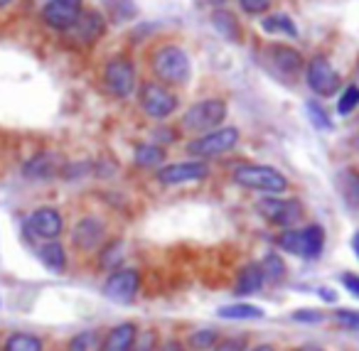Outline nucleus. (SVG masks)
<instances>
[{"instance_id":"f257e3e1","label":"nucleus","mask_w":359,"mask_h":351,"mask_svg":"<svg viewBox=\"0 0 359 351\" xmlns=\"http://www.w3.org/2000/svg\"><path fill=\"white\" fill-rule=\"evenodd\" d=\"M150 69L163 86H185L192 74L190 57L177 45L158 47L150 57Z\"/></svg>"},{"instance_id":"f03ea898","label":"nucleus","mask_w":359,"mask_h":351,"mask_svg":"<svg viewBox=\"0 0 359 351\" xmlns=\"http://www.w3.org/2000/svg\"><path fill=\"white\" fill-rule=\"evenodd\" d=\"M234 182L244 189H254V192H266V194H280L288 189V179L278 172L276 167L269 165H239L234 170Z\"/></svg>"},{"instance_id":"7ed1b4c3","label":"nucleus","mask_w":359,"mask_h":351,"mask_svg":"<svg viewBox=\"0 0 359 351\" xmlns=\"http://www.w3.org/2000/svg\"><path fill=\"white\" fill-rule=\"evenodd\" d=\"M226 118V101L222 99H205L192 104L190 109L182 116V128L187 133H210V130H217Z\"/></svg>"},{"instance_id":"20e7f679","label":"nucleus","mask_w":359,"mask_h":351,"mask_svg":"<svg viewBox=\"0 0 359 351\" xmlns=\"http://www.w3.org/2000/svg\"><path fill=\"white\" fill-rule=\"evenodd\" d=\"M138 104L148 118L165 121L177 111V96L158 81H145L138 89Z\"/></svg>"},{"instance_id":"39448f33","label":"nucleus","mask_w":359,"mask_h":351,"mask_svg":"<svg viewBox=\"0 0 359 351\" xmlns=\"http://www.w3.org/2000/svg\"><path fill=\"white\" fill-rule=\"evenodd\" d=\"M256 209H259V214L266 221L283 228V231L285 228H293L305 214L303 202H298V199H278V197L261 199V202L256 204Z\"/></svg>"},{"instance_id":"423d86ee","label":"nucleus","mask_w":359,"mask_h":351,"mask_svg":"<svg viewBox=\"0 0 359 351\" xmlns=\"http://www.w3.org/2000/svg\"><path fill=\"white\" fill-rule=\"evenodd\" d=\"M104 81H106V89H109L111 96L116 99H128L130 94L135 91V67L128 57H114L109 60L104 69Z\"/></svg>"},{"instance_id":"0eeeda50","label":"nucleus","mask_w":359,"mask_h":351,"mask_svg":"<svg viewBox=\"0 0 359 351\" xmlns=\"http://www.w3.org/2000/svg\"><path fill=\"white\" fill-rule=\"evenodd\" d=\"M239 143V130L236 128H217V130H210V133L200 135L197 140H192L187 145L190 155L195 158H217V155H224L229 150L236 148Z\"/></svg>"},{"instance_id":"6e6552de","label":"nucleus","mask_w":359,"mask_h":351,"mask_svg":"<svg viewBox=\"0 0 359 351\" xmlns=\"http://www.w3.org/2000/svg\"><path fill=\"white\" fill-rule=\"evenodd\" d=\"M305 81L308 86L315 91L318 96L327 99V96H334L339 91V74L332 64H330L327 57L318 55L308 62V69H305Z\"/></svg>"},{"instance_id":"1a4fd4ad","label":"nucleus","mask_w":359,"mask_h":351,"mask_svg":"<svg viewBox=\"0 0 359 351\" xmlns=\"http://www.w3.org/2000/svg\"><path fill=\"white\" fill-rule=\"evenodd\" d=\"M140 290V273L135 268H118L109 275L104 285V295L118 305H130Z\"/></svg>"},{"instance_id":"9d476101","label":"nucleus","mask_w":359,"mask_h":351,"mask_svg":"<svg viewBox=\"0 0 359 351\" xmlns=\"http://www.w3.org/2000/svg\"><path fill=\"white\" fill-rule=\"evenodd\" d=\"M106 32V18L101 15L99 11H81V15L76 18L74 25L67 30V37H69L74 45L79 47H89L94 42H99Z\"/></svg>"},{"instance_id":"9b49d317","label":"nucleus","mask_w":359,"mask_h":351,"mask_svg":"<svg viewBox=\"0 0 359 351\" xmlns=\"http://www.w3.org/2000/svg\"><path fill=\"white\" fill-rule=\"evenodd\" d=\"M62 228H65L62 214L52 207L35 209L25 221V231L30 233L32 238H42V241H57Z\"/></svg>"},{"instance_id":"f8f14e48","label":"nucleus","mask_w":359,"mask_h":351,"mask_svg":"<svg viewBox=\"0 0 359 351\" xmlns=\"http://www.w3.org/2000/svg\"><path fill=\"white\" fill-rule=\"evenodd\" d=\"M81 0H50L42 8V20L45 25H50L52 30L67 32L76 22V18L81 15Z\"/></svg>"},{"instance_id":"ddd939ff","label":"nucleus","mask_w":359,"mask_h":351,"mask_svg":"<svg viewBox=\"0 0 359 351\" xmlns=\"http://www.w3.org/2000/svg\"><path fill=\"white\" fill-rule=\"evenodd\" d=\"M210 174V167H207L202 160H190V163H172L165 165V167L158 170V182L160 184H185V182H197V179H205Z\"/></svg>"},{"instance_id":"4468645a","label":"nucleus","mask_w":359,"mask_h":351,"mask_svg":"<svg viewBox=\"0 0 359 351\" xmlns=\"http://www.w3.org/2000/svg\"><path fill=\"white\" fill-rule=\"evenodd\" d=\"M106 236V223L96 216H84L72 231V241L79 251H94Z\"/></svg>"},{"instance_id":"2eb2a0df","label":"nucleus","mask_w":359,"mask_h":351,"mask_svg":"<svg viewBox=\"0 0 359 351\" xmlns=\"http://www.w3.org/2000/svg\"><path fill=\"white\" fill-rule=\"evenodd\" d=\"M266 55H269L271 64L280 71V74H300L303 71V55L298 50L288 45H269L266 47Z\"/></svg>"},{"instance_id":"dca6fc26","label":"nucleus","mask_w":359,"mask_h":351,"mask_svg":"<svg viewBox=\"0 0 359 351\" xmlns=\"http://www.w3.org/2000/svg\"><path fill=\"white\" fill-rule=\"evenodd\" d=\"M135 341H138V326L133 322H123L104 336L101 351H133Z\"/></svg>"},{"instance_id":"f3484780","label":"nucleus","mask_w":359,"mask_h":351,"mask_svg":"<svg viewBox=\"0 0 359 351\" xmlns=\"http://www.w3.org/2000/svg\"><path fill=\"white\" fill-rule=\"evenodd\" d=\"M325 248V228L320 223L300 228V258L305 261H318Z\"/></svg>"},{"instance_id":"a211bd4d","label":"nucleus","mask_w":359,"mask_h":351,"mask_svg":"<svg viewBox=\"0 0 359 351\" xmlns=\"http://www.w3.org/2000/svg\"><path fill=\"white\" fill-rule=\"evenodd\" d=\"M264 270H261L259 263H249V266L241 268L239 277H236L234 282V292L241 297L246 295H256V292L261 290V285H264Z\"/></svg>"},{"instance_id":"6ab92c4d","label":"nucleus","mask_w":359,"mask_h":351,"mask_svg":"<svg viewBox=\"0 0 359 351\" xmlns=\"http://www.w3.org/2000/svg\"><path fill=\"white\" fill-rule=\"evenodd\" d=\"M37 256H40V261L45 263L47 270L52 273H65L67 268V253L65 248H62V243L57 241H47L45 246L37 251Z\"/></svg>"},{"instance_id":"aec40b11","label":"nucleus","mask_w":359,"mask_h":351,"mask_svg":"<svg viewBox=\"0 0 359 351\" xmlns=\"http://www.w3.org/2000/svg\"><path fill=\"white\" fill-rule=\"evenodd\" d=\"M222 319H261L266 315L264 307L249 305V302H236V305H224L217 310Z\"/></svg>"},{"instance_id":"412c9836","label":"nucleus","mask_w":359,"mask_h":351,"mask_svg":"<svg viewBox=\"0 0 359 351\" xmlns=\"http://www.w3.org/2000/svg\"><path fill=\"white\" fill-rule=\"evenodd\" d=\"M261 27H264V32H269V35L298 37V27H295V22L290 20L288 15H283V13H276V15L264 18V20H261Z\"/></svg>"},{"instance_id":"4be33fe9","label":"nucleus","mask_w":359,"mask_h":351,"mask_svg":"<svg viewBox=\"0 0 359 351\" xmlns=\"http://www.w3.org/2000/svg\"><path fill=\"white\" fill-rule=\"evenodd\" d=\"M57 170V163H55V155L50 153H42L32 160L30 165L25 167V177L30 179H45V177H52Z\"/></svg>"},{"instance_id":"5701e85b","label":"nucleus","mask_w":359,"mask_h":351,"mask_svg":"<svg viewBox=\"0 0 359 351\" xmlns=\"http://www.w3.org/2000/svg\"><path fill=\"white\" fill-rule=\"evenodd\" d=\"M212 25H215L217 32H219V35H224L226 40L239 42V22H236V18L231 15V13L215 11V13H212Z\"/></svg>"},{"instance_id":"b1692460","label":"nucleus","mask_w":359,"mask_h":351,"mask_svg":"<svg viewBox=\"0 0 359 351\" xmlns=\"http://www.w3.org/2000/svg\"><path fill=\"white\" fill-rule=\"evenodd\" d=\"M104 349V336L99 331H79L74 339L69 341V351H101Z\"/></svg>"},{"instance_id":"393cba45","label":"nucleus","mask_w":359,"mask_h":351,"mask_svg":"<svg viewBox=\"0 0 359 351\" xmlns=\"http://www.w3.org/2000/svg\"><path fill=\"white\" fill-rule=\"evenodd\" d=\"M3 351H42V341L32 334H11L3 344Z\"/></svg>"},{"instance_id":"a878e982","label":"nucleus","mask_w":359,"mask_h":351,"mask_svg":"<svg viewBox=\"0 0 359 351\" xmlns=\"http://www.w3.org/2000/svg\"><path fill=\"white\" fill-rule=\"evenodd\" d=\"M261 270H264V280L269 282H280L285 277V263L278 253H269L264 261L259 263Z\"/></svg>"},{"instance_id":"bb28decb","label":"nucleus","mask_w":359,"mask_h":351,"mask_svg":"<svg viewBox=\"0 0 359 351\" xmlns=\"http://www.w3.org/2000/svg\"><path fill=\"white\" fill-rule=\"evenodd\" d=\"M339 184H342L344 202L359 207V174L354 170H344V172H339Z\"/></svg>"},{"instance_id":"cd10ccee","label":"nucleus","mask_w":359,"mask_h":351,"mask_svg":"<svg viewBox=\"0 0 359 351\" xmlns=\"http://www.w3.org/2000/svg\"><path fill=\"white\" fill-rule=\"evenodd\" d=\"M123 253H126V243L121 241V238H116V241H109L104 246V251H101L99 256V263L101 268H118L121 261H123Z\"/></svg>"},{"instance_id":"c85d7f7f","label":"nucleus","mask_w":359,"mask_h":351,"mask_svg":"<svg viewBox=\"0 0 359 351\" xmlns=\"http://www.w3.org/2000/svg\"><path fill=\"white\" fill-rule=\"evenodd\" d=\"M165 160V150L160 145H138L135 148V165L138 167H155Z\"/></svg>"},{"instance_id":"c756f323","label":"nucleus","mask_w":359,"mask_h":351,"mask_svg":"<svg viewBox=\"0 0 359 351\" xmlns=\"http://www.w3.org/2000/svg\"><path fill=\"white\" fill-rule=\"evenodd\" d=\"M217 341H219V336H217L215 329H200V331H192L187 344H190L192 351H212Z\"/></svg>"},{"instance_id":"7c9ffc66","label":"nucleus","mask_w":359,"mask_h":351,"mask_svg":"<svg viewBox=\"0 0 359 351\" xmlns=\"http://www.w3.org/2000/svg\"><path fill=\"white\" fill-rule=\"evenodd\" d=\"M305 111H308L310 123H313L318 130H332V121H330V116L325 113V109L318 104V101H308V104H305Z\"/></svg>"},{"instance_id":"2f4dec72","label":"nucleus","mask_w":359,"mask_h":351,"mask_svg":"<svg viewBox=\"0 0 359 351\" xmlns=\"http://www.w3.org/2000/svg\"><path fill=\"white\" fill-rule=\"evenodd\" d=\"M357 106H359V86H347V89L342 91V99H339V104H337V113L349 116Z\"/></svg>"},{"instance_id":"473e14b6","label":"nucleus","mask_w":359,"mask_h":351,"mask_svg":"<svg viewBox=\"0 0 359 351\" xmlns=\"http://www.w3.org/2000/svg\"><path fill=\"white\" fill-rule=\"evenodd\" d=\"M212 351H246V336H224Z\"/></svg>"},{"instance_id":"72a5a7b5","label":"nucleus","mask_w":359,"mask_h":351,"mask_svg":"<svg viewBox=\"0 0 359 351\" xmlns=\"http://www.w3.org/2000/svg\"><path fill=\"white\" fill-rule=\"evenodd\" d=\"M239 6L249 15H264V13H269L271 0H239Z\"/></svg>"},{"instance_id":"f704fd0d","label":"nucleus","mask_w":359,"mask_h":351,"mask_svg":"<svg viewBox=\"0 0 359 351\" xmlns=\"http://www.w3.org/2000/svg\"><path fill=\"white\" fill-rule=\"evenodd\" d=\"M334 319L344 326V329H352L357 331L359 329V312H352V310H339L334 312Z\"/></svg>"},{"instance_id":"c9c22d12","label":"nucleus","mask_w":359,"mask_h":351,"mask_svg":"<svg viewBox=\"0 0 359 351\" xmlns=\"http://www.w3.org/2000/svg\"><path fill=\"white\" fill-rule=\"evenodd\" d=\"M293 319L295 322H323L325 315H323V312H318V310H295Z\"/></svg>"},{"instance_id":"e433bc0d","label":"nucleus","mask_w":359,"mask_h":351,"mask_svg":"<svg viewBox=\"0 0 359 351\" xmlns=\"http://www.w3.org/2000/svg\"><path fill=\"white\" fill-rule=\"evenodd\" d=\"M158 336H155V331H148L145 334V339H140V341H135V346H133V351H158Z\"/></svg>"},{"instance_id":"4c0bfd02","label":"nucleus","mask_w":359,"mask_h":351,"mask_svg":"<svg viewBox=\"0 0 359 351\" xmlns=\"http://www.w3.org/2000/svg\"><path fill=\"white\" fill-rule=\"evenodd\" d=\"M342 285L347 287V292H352V295L359 300V275H352V273L342 275Z\"/></svg>"},{"instance_id":"58836bf2","label":"nucleus","mask_w":359,"mask_h":351,"mask_svg":"<svg viewBox=\"0 0 359 351\" xmlns=\"http://www.w3.org/2000/svg\"><path fill=\"white\" fill-rule=\"evenodd\" d=\"M320 297H325L327 302H334V300H337V297L332 295V290H330V287H323V290H320Z\"/></svg>"},{"instance_id":"ea45409f","label":"nucleus","mask_w":359,"mask_h":351,"mask_svg":"<svg viewBox=\"0 0 359 351\" xmlns=\"http://www.w3.org/2000/svg\"><path fill=\"white\" fill-rule=\"evenodd\" d=\"M293 351H325V349H320V346H315V344H305V346H298V349H293Z\"/></svg>"},{"instance_id":"a19ab883","label":"nucleus","mask_w":359,"mask_h":351,"mask_svg":"<svg viewBox=\"0 0 359 351\" xmlns=\"http://www.w3.org/2000/svg\"><path fill=\"white\" fill-rule=\"evenodd\" d=\"M158 351H180V344H175V341H170V344H165L163 349H158Z\"/></svg>"},{"instance_id":"79ce46f5","label":"nucleus","mask_w":359,"mask_h":351,"mask_svg":"<svg viewBox=\"0 0 359 351\" xmlns=\"http://www.w3.org/2000/svg\"><path fill=\"white\" fill-rule=\"evenodd\" d=\"M352 248H354V253H357V258H359V231L354 233V238H352Z\"/></svg>"},{"instance_id":"37998d69","label":"nucleus","mask_w":359,"mask_h":351,"mask_svg":"<svg viewBox=\"0 0 359 351\" xmlns=\"http://www.w3.org/2000/svg\"><path fill=\"white\" fill-rule=\"evenodd\" d=\"M251 351H276L271 344H264V346H256V349H251Z\"/></svg>"},{"instance_id":"c03bdc74","label":"nucleus","mask_w":359,"mask_h":351,"mask_svg":"<svg viewBox=\"0 0 359 351\" xmlns=\"http://www.w3.org/2000/svg\"><path fill=\"white\" fill-rule=\"evenodd\" d=\"M210 3H212V6H224L226 0H210Z\"/></svg>"},{"instance_id":"a18cd8bd","label":"nucleus","mask_w":359,"mask_h":351,"mask_svg":"<svg viewBox=\"0 0 359 351\" xmlns=\"http://www.w3.org/2000/svg\"><path fill=\"white\" fill-rule=\"evenodd\" d=\"M13 0H0V8H6V6H11Z\"/></svg>"}]
</instances>
